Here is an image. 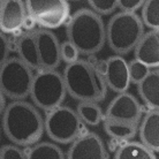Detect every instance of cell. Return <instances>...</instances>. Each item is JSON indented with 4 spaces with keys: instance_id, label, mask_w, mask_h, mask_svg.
Here are the masks:
<instances>
[{
    "instance_id": "cell-28",
    "label": "cell",
    "mask_w": 159,
    "mask_h": 159,
    "mask_svg": "<svg viewBox=\"0 0 159 159\" xmlns=\"http://www.w3.org/2000/svg\"><path fill=\"white\" fill-rule=\"evenodd\" d=\"M9 53H11V48L8 43V36L0 32V67L9 58Z\"/></svg>"
},
{
    "instance_id": "cell-2",
    "label": "cell",
    "mask_w": 159,
    "mask_h": 159,
    "mask_svg": "<svg viewBox=\"0 0 159 159\" xmlns=\"http://www.w3.org/2000/svg\"><path fill=\"white\" fill-rule=\"evenodd\" d=\"M62 77L67 93L79 100V103L98 104L107 95V87L99 68L87 60L79 59L66 65Z\"/></svg>"
},
{
    "instance_id": "cell-21",
    "label": "cell",
    "mask_w": 159,
    "mask_h": 159,
    "mask_svg": "<svg viewBox=\"0 0 159 159\" xmlns=\"http://www.w3.org/2000/svg\"><path fill=\"white\" fill-rule=\"evenodd\" d=\"M75 111L85 126H97L104 120V112L97 103H79Z\"/></svg>"
},
{
    "instance_id": "cell-8",
    "label": "cell",
    "mask_w": 159,
    "mask_h": 159,
    "mask_svg": "<svg viewBox=\"0 0 159 159\" xmlns=\"http://www.w3.org/2000/svg\"><path fill=\"white\" fill-rule=\"evenodd\" d=\"M24 4L27 14L40 29H58L70 17V5L65 0H28Z\"/></svg>"
},
{
    "instance_id": "cell-24",
    "label": "cell",
    "mask_w": 159,
    "mask_h": 159,
    "mask_svg": "<svg viewBox=\"0 0 159 159\" xmlns=\"http://www.w3.org/2000/svg\"><path fill=\"white\" fill-rule=\"evenodd\" d=\"M89 6L97 15H108L118 9V0H90Z\"/></svg>"
},
{
    "instance_id": "cell-3",
    "label": "cell",
    "mask_w": 159,
    "mask_h": 159,
    "mask_svg": "<svg viewBox=\"0 0 159 159\" xmlns=\"http://www.w3.org/2000/svg\"><path fill=\"white\" fill-rule=\"evenodd\" d=\"M66 34L67 40L83 56L96 54L106 43L103 19L90 8H80L70 14L66 23Z\"/></svg>"
},
{
    "instance_id": "cell-1",
    "label": "cell",
    "mask_w": 159,
    "mask_h": 159,
    "mask_svg": "<svg viewBox=\"0 0 159 159\" xmlns=\"http://www.w3.org/2000/svg\"><path fill=\"white\" fill-rule=\"evenodd\" d=\"M1 120L6 137L14 145L23 149L40 142L44 135V116L34 104L27 100L7 104Z\"/></svg>"
},
{
    "instance_id": "cell-29",
    "label": "cell",
    "mask_w": 159,
    "mask_h": 159,
    "mask_svg": "<svg viewBox=\"0 0 159 159\" xmlns=\"http://www.w3.org/2000/svg\"><path fill=\"white\" fill-rule=\"evenodd\" d=\"M36 27L37 24L34 21V19L27 14L23 20V24H22V31H34V30H36Z\"/></svg>"
},
{
    "instance_id": "cell-23",
    "label": "cell",
    "mask_w": 159,
    "mask_h": 159,
    "mask_svg": "<svg viewBox=\"0 0 159 159\" xmlns=\"http://www.w3.org/2000/svg\"><path fill=\"white\" fill-rule=\"evenodd\" d=\"M150 70L151 69H149L145 65H143L142 62H139L135 59L128 61V73H129L130 84L137 85L141 81H143L147 77Z\"/></svg>"
},
{
    "instance_id": "cell-20",
    "label": "cell",
    "mask_w": 159,
    "mask_h": 159,
    "mask_svg": "<svg viewBox=\"0 0 159 159\" xmlns=\"http://www.w3.org/2000/svg\"><path fill=\"white\" fill-rule=\"evenodd\" d=\"M114 159H157V156L137 141H128L119 145Z\"/></svg>"
},
{
    "instance_id": "cell-14",
    "label": "cell",
    "mask_w": 159,
    "mask_h": 159,
    "mask_svg": "<svg viewBox=\"0 0 159 159\" xmlns=\"http://www.w3.org/2000/svg\"><path fill=\"white\" fill-rule=\"evenodd\" d=\"M134 59L145 65L149 69L159 67V31H145L134 48Z\"/></svg>"
},
{
    "instance_id": "cell-25",
    "label": "cell",
    "mask_w": 159,
    "mask_h": 159,
    "mask_svg": "<svg viewBox=\"0 0 159 159\" xmlns=\"http://www.w3.org/2000/svg\"><path fill=\"white\" fill-rule=\"evenodd\" d=\"M60 58L66 65H70L80 59V53L69 40L60 43Z\"/></svg>"
},
{
    "instance_id": "cell-17",
    "label": "cell",
    "mask_w": 159,
    "mask_h": 159,
    "mask_svg": "<svg viewBox=\"0 0 159 159\" xmlns=\"http://www.w3.org/2000/svg\"><path fill=\"white\" fill-rule=\"evenodd\" d=\"M137 90L148 111L159 110V69H151L137 84Z\"/></svg>"
},
{
    "instance_id": "cell-22",
    "label": "cell",
    "mask_w": 159,
    "mask_h": 159,
    "mask_svg": "<svg viewBox=\"0 0 159 159\" xmlns=\"http://www.w3.org/2000/svg\"><path fill=\"white\" fill-rule=\"evenodd\" d=\"M141 21L150 30H159V1L147 0L141 7Z\"/></svg>"
},
{
    "instance_id": "cell-6",
    "label": "cell",
    "mask_w": 159,
    "mask_h": 159,
    "mask_svg": "<svg viewBox=\"0 0 159 159\" xmlns=\"http://www.w3.org/2000/svg\"><path fill=\"white\" fill-rule=\"evenodd\" d=\"M88 129L74 108L61 105L45 112L44 133L56 144H72Z\"/></svg>"
},
{
    "instance_id": "cell-31",
    "label": "cell",
    "mask_w": 159,
    "mask_h": 159,
    "mask_svg": "<svg viewBox=\"0 0 159 159\" xmlns=\"http://www.w3.org/2000/svg\"><path fill=\"white\" fill-rule=\"evenodd\" d=\"M1 5H2V1H0V8H1Z\"/></svg>"
},
{
    "instance_id": "cell-26",
    "label": "cell",
    "mask_w": 159,
    "mask_h": 159,
    "mask_svg": "<svg viewBox=\"0 0 159 159\" xmlns=\"http://www.w3.org/2000/svg\"><path fill=\"white\" fill-rule=\"evenodd\" d=\"M0 159H25L24 149L14 144H6L0 148Z\"/></svg>"
},
{
    "instance_id": "cell-30",
    "label": "cell",
    "mask_w": 159,
    "mask_h": 159,
    "mask_svg": "<svg viewBox=\"0 0 159 159\" xmlns=\"http://www.w3.org/2000/svg\"><path fill=\"white\" fill-rule=\"evenodd\" d=\"M6 106H7V103H6V97H5L4 93H2L1 90H0V116H2V113H4Z\"/></svg>"
},
{
    "instance_id": "cell-12",
    "label": "cell",
    "mask_w": 159,
    "mask_h": 159,
    "mask_svg": "<svg viewBox=\"0 0 159 159\" xmlns=\"http://www.w3.org/2000/svg\"><path fill=\"white\" fill-rule=\"evenodd\" d=\"M35 37H36L40 68L58 69L61 64L60 42L58 37L50 30L40 28L35 30Z\"/></svg>"
},
{
    "instance_id": "cell-11",
    "label": "cell",
    "mask_w": 159,
    "mask_h": 159,
    "mask_svg": "<svg viewBox=\"0 0 159 159\" xmlns=\"http://www.w3.org/2000/svg\"><path fill=\"white\" fill-rule=\"evenodd\" d=\"M107 89L118 93L127 92L130 88L128 73V61L121 56H112L104 62V69L100 70Z\"/></svg>"
},
{
    "instance_id": "cell-18",
    "label": "cell",
    "mask_w": 159,
    "mask_h": 159,
    "mask_svg": "<svg viewBox=\"0 0 159 159\" xmlns=\"http://www.w3.org/2000/svg\"><path fill=\"white\" fill-rule=\"evenodd\" d=\"M25 159H66V155L58 144L43 141L24 148Z\"/></svg>"
},
{
    "instance_id": "cell-19",
    "label": "cell",
    "mask_w": 159,
    "mask_h": 159,
    "mask_svg": "<svg viewBox=\"0 0 159 159\" xmlns=\"http://www.w3.org/2000/svg\"><path fill=\"white\" fill-rule=\"evenodd\" d=\"M103 126L105 133L112 139L120 141V142L125 143L128 141H133V139L137 134V126L139 125L104 119Z\"/></svg>"
},
{
    "instance_id": "cell-5",
    "label": "cell",
    "mask_w": 159,
    "mask_h": 159,
    "mask_svg": "<svg viewBox=\"0 0 159 159\" xmlns=\"http://www.w3.org/2000/svg\"><path fill=\"white\" fill-rule=\"evenodd\" d=\"M66 96L64 77L58 69L40 68L34 73L29 97L38 110L48 112L61 106Z\"/></svg>"
},
{
    "instance_id": "cell-15",
    "label": "cell",
    "mask_w": 159,
    "mask_h": 159,
    "mask_svg": "<svg viewBox=\"0 0 159 159\" xmlns=\"http://www.w3.org/2000/svg\"><path fill=\"white\" fill-rule=\"evenodd\" d=\"M139 143L152 152L159 151V110L147 111L137 126Z\"/></svg>"
},
{
    "instance_id": "cell-10",
    "label": "cell",
    "mask_w": 159,
    "mask_h": 159,
    "mask_svg": "<svg viewBox=\"0 0 159 159\" xmlns=\"http://www.w3.org/2000/svg\"><path fill=\"white\" fill-rule=\"evenodd\" d=\"M66 159H108L107 148L99 135L88 130L70 144Z\"/></svg>"
},
{
    "instance_id": "cell-4",
    "label": "cell",
    "mask_w": 159,
    "mask_h": 159,
    "mask_svg": "<svg viewBox=\"0 0 159 159\" xmlns=\"http://www.w3.org/2000/svg\"><path fill=\"white\" fill-rule=\"evenodd\" d=\"M144 32V25L136 13H116L105 25L106 43L116 56L123 57L134 51Z\"/></svg>"
},
{
    "instance_id": "cell-16",
    "label": "cell",
    "mask_w": 159,
    "mask_h": 159,
    "mask_svg": "<svg viewBox=\"0 0 159 159\" xmlns=\"http://www.w3.org/2000/svg\"><path fill=\"white\" fill-rule=\"evenodd\" d=\"M15 51L19 54L17 58L24 65H27L30 69H32L34 72L40 69L35 30L34 31H21L19 34Z\"/></svg>"
},
{
    "instance_id": "cell-9",
    "label": "cell",
    "mask_w": 159,
    "mask_h": 159,
    "mask_svg": "<svg viewBox=\"0 0 159 159\" xmlns=\"http://www.w3.org/2000/svg\"><path fill=\"white\" fill-rule=\"evenodd\" d=\"M144 112L139 99L129 92H122L110 102L104 112V119L139 125Z\"/></svg>"
},
{
    "instance_id": "cell-27",
    "label": "cell",
    "mask_w": 159,
    "mask_h": 159,
    "mask_svg": "<svg viewBox=\"0 0 159 159\" xmlns=\"http://www.w3.org/2000/svg\"><path fill=\"white\" fill-rule=\"evenodd\" d=\"M143 4L144 0H118V8L123 13H136Z\"/></svg>"
},
{
    "instance_id": "cell-32",
    "label": "cell",
    "mask_w": 159,
    "mask_h": 159,
    "mask_svg": "<svg viewBox=\"0 0 159 159\" xmlns=\"http://www.w3.org/2000/svg\"><path fill=\"white\" fill-rule=\"evenodd\" d=\"M0 136H1V129H0Z\"/></svg>"
},
{
    "instance_id": "cell-7",
    "label": "cell",
    "mask_w": 159,
    "mask_h": 159,
    "mask_svg": "<svg viewBox=\"0 0 159 159\" xmlns=\"http://www.w3.org/2000/svg\"><path fill=\"white\" fill-rule=\"evenodd\" d=\"M34 73L17 57H9L0 67V90L12 102L25 100L30 95Z\"/></svg>"
},
{
    "instance_id": "cell-13",
    "label": "cell",
    "mask_w": 159,
    "mask_h": 159,
    "mask_svg": "<svg viewBox=\"0 0 159 159\" xmlns=\"http://www.w3.org/2000/svg\"><path fill=\"white\" fill-rule=\"evenodd\" d=\"M27 15L25 4L21 0L2 1L0 8V32L14 35L22 31V24Z\"/></svg>"
}]
</instances>
